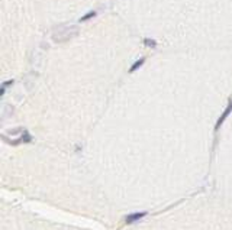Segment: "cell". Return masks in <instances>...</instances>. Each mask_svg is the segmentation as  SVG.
<instances>
[{
    "mask_svg": "<svg viewBox=\"0 0 232 230\" xmlns=\"http://www.w3.org/2000/svg\"><path fill=\"white\" fill-rule=\"evenodd\" d=\"M78 33L77 26H68L63 31H57L54 35H52V39L57 41V42H66L68 39H71L73 36H76Z\"/></svg>",
    "mask_w": 232,
    "mask_h": 230,
    "instance_id": "6da1fadb",
    "label": "cell"
},
{
    "mask_svg": "<svg viewBox=\"0 0 232 230\" xmlns=\"http://www.w3.org/2000/svg\"><path fill=\"white\" fill-rule=\"evenodd\" d=\"M231 111H232V99H231V101H229V104L226 106V109H225V111L222 113V116H221V117H219V119H218V122H216V126H215V130H218V129L221 127V126H222V123H223V122L226 120V117H228V114H229Z\"/></svg>",
    "mask_w": 232,
    "mask_h": 230,
    "instance_id": "7a4b0ae2",
    "label": "cell"
},
{
    "mask_svg": "<svg viewBox=\"0 0 232 230\" xmlns=\"http://www.w3.org/2000/svg\"><path fill=\"white\" fill-rule=\"evenodd\" d=\"M142 217H145V213H132V214H129V216L125 217V221L128 224H131V223H135V221L141 220Z\"/></svg>",
    "mask_w": 232,
    "mask_h": 230,
    "instance_id": "3957f363",
    "label": "cell"
},
{
    "mask_svg": "<svg viewBox=\"0 0 232 230\" xmlns=\"http://www.w3.org/2000/svg\"><path fill=\"white\" fill-rule=\"evenodd\" d=\"M144 62H145V58H141L139 61H136V62H135V64H133V65L131 67V68H129V73H133V71H135L136 68H139V67L142 65Z\"/></svg>",
    "mask_w": 232,
    "mask_h": 230,
    "instance_id": "277c9868",
    "label": "cell"
},
{
    "mask_svg": "<svg viewBox=\"0 0 232 230\" xmlns=\"http://www.w3.org/2000/svg\"><path fill=\"white\" fill-rule=\"evenodd\" d=\"M94 16H96V12H88L87 15H84V16L80 18V22H86V21L91 19V18H94Z\"/></svg>",
    "mask_w": 232,
    "mask_h": 230,
    "instance_id": "5b68a950",
    "label": "cell"
},
{
    "mask_svg": "<svg viewBox=\"0 0 232 230\" xmlns=\"http://www.w3.org/2000/svg\"><path fill=\"white\" fill-rule=\"evenodd\" d=\"M21 138H22V141L25 143H29L31 141H32V136H31V135H29V133H28L26 130H23V135L21 136Z\"/></svg>",
    "mask_w": 232,
    "mask_h": 230,
    "instance_id": "8992f818",
    "label": "cell"
},
{
    "mask_svg": "<svg viewBox=\"0 0 232 230\" xmlns=\"http://www.w3.org/2000/svg\"><path fill=\"white\" fill-rule=\"evenodd\" d=\"M12 83H13V81H12V80H9V81H4V83L1 84V88H0V96H3V94H4V91H6V87H7V86H10Z\"/></svg>",
    "mask_w": 232,
    "mask_h": 230,
    "instance_id": "52a82bcc",
    "label": "cell"
},
{
    "mask_svg": "<svg viewBox=\"0 0 232 230\" xmlns=\"http://www.w3.org/2000/svg\"><path fill=\"white\" fill-rule=\"evenodd\" d=\"M145 45H148V46H150V45H151V46H155V42L152 39H145Z\"/></svg>",
    "mask_w": 232,
    "mask_h": 230,
    "instance_id": "ba28073f",
    "label": "cell"
}]
</instances>
